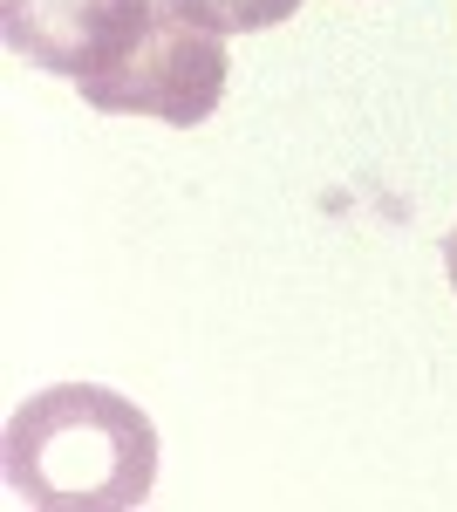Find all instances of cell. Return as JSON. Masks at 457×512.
<instances>
[{
	"label": "cell",
	"mask_w": 457,
	"mask_h": 512,
	"mask_svg": "<svg viewBox=\"0 0 457 512\" xmlns=\"http://www.w3.org/2000/svg\"><path fill=\"white\" fill-rule=\"evenodd\" d=\"M7 492L48 512H130L157 485V424L103 383H55L7 417Z\"/></svg>",
	"instance_id": "6da1fadb"
},
{
	"label": "cell",
	"mask_w": 457,
	"mask_h": 512,
	"mask_svg": "<svg viewBox=\"0 0 457 512\" xmlns=\"http://www.w3.org/2000/svg\"><path fill=\"white\" fill-rule=\"evenodd\" d=\"M164 0H0V35L21 62L89 82L123 62Z\"/></svg>",
	"instance_id": "3957f363"
},
{
	"label": "cell",
	"mask_w": 457,
	"mask_h": 512,
	"mask_svg": "<svg viewBox=\"0 0 457 512\" xmlns=\"http://www.w3.org/2000/svg\"><path fill=\"white\" fill-rule=\"evenodd\" d=\"M444 274H451V287H457V226H451V239H444Z\"/></svg>",
	"instance_id": "5b68a950"
},
{
	"label": "cell",
	"mask_w": 457,
	"mask_h": 512,
	"mask_svg": "<svg viewBox=\"0 0 457 512\" xmlns=\"http://www.w3.org/2000/svg\"><path fill=\"white\" fill-rule=\"evenodd\" d=\"M89 110H110V117H157V123H205L226 96V35L212 28H191L185 14L157 7V21L144 28V41L110 62L103 76L76 82Z\"/></svg>",
	"instance_id": "7a4b0ae2"
},
{
	"label": "cell",
	"mask_w": 457,
	"mask_h": 512,
	"mask_svg": "<svg viewBox=\"0 0 457 512\" xmlns=\"http://www.w3.org/2000/svg\"><path fill=\"white\" fill-rule=\"evenodd\" d=\"M164 7L212 35H260V28H280L287 14H301V0H164Z\"/></svg>",
	"instance_id": "277c9868"
}]
</instances>
